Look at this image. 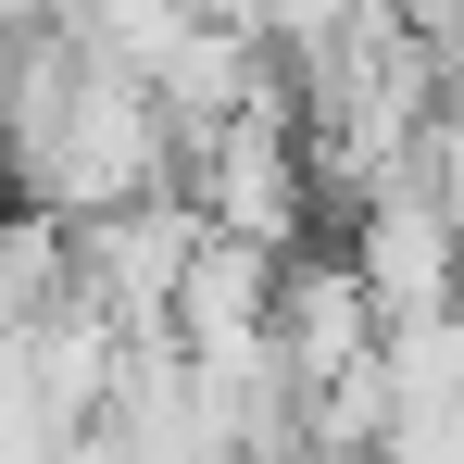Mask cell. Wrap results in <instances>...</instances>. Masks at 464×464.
I'll use <instances>...</instances> for the list:
<instances>
[{
	"instance_id": "cell-1",
	"label": "cell",
	"mask_w": 464,
	"mask_h": 464,
	"mask_svg": "<svg viewBox=\"0 0 464 464\" xmlns=\"http://www.w3.org/2000/svg\"><path fill=\"white\" fill-rule=\"evenodd\" d=\"M176 151H188V214H201V227L251 238V251H302L314 151H302V126H289V76L264 88V101H238L227 126L176 139Z\"/></svg>"
},
{
	"instance_id": "cell-2",
	"label": "cell",
	"mask_w": 464,
	"mask_h": 464,
	"mask_svg": "<svg viewBox=\"0 0 464 464\" xmlns=\"http://www.w3.org/2000/svg\"><path fill=\"white\" fill-rule=\"evenodd\" d=\"M352 276H364L377 326H414V314L464 302V214L427 163H401V176H377L352 201Z\"/></svg>"
},
{
	"instance_id": "cell-3",
	"label": "cell",
	"mask_w": 464,
	"mask_h": 464,
	"mask_svg": "<svg viewBox=\"0 0 464 464\" xmlns=\"http://www.w3.org/2000/svg\"><path fill=\"white\" fill-rule=\"evenodd\" d=\"M377 352V302H364V276L352 264H276V364L289 377H352Z\"/></svg>"
},
{
	"instance_id": "cell-4",
	"label": "cell",
	"mask_w": 464,
	"mask_h": 464,
	"mask_svg": "<svg viewBox=\"0 0 464 464\" xmlns=\"http://www.w3.org/2000/svg\"><path fill=\"white\" fill-rule=\"evenodd\" d=\"M0 176H13V163H0Z\"/></svg>"
}]
</instances>
